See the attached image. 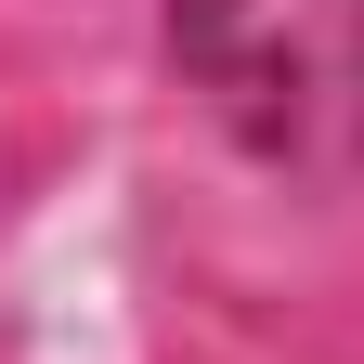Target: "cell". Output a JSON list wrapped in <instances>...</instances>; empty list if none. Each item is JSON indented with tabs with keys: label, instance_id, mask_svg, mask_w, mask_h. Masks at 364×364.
I'll use <instances>...</instances> for the list:
<instances>
[{
	"label": "cell",
	"instance_id": "6da1fadb",
	"mask_svg": "<svg viewBox=\"0 0 364 364\" xmlns=\"http://www.w3.org/2000/svg\"><path fill=\"white\" fill-rule=\"evenodd\" d=\"M208 117L287 169H364V0H169Z\"/></svg>",
	"mask_w": 364,
	"mask_h": 364
}]
</instances>
